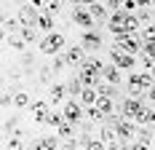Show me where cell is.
I'll return each instance as SVG.
<instances>
[{
	"label": "cell",
	"mask_w": 155,
	"mask_h": 150,
	"mask_svg": "<svg viewBox=\"0 0 155 150\" xmlns=\"http://www.w3.org/2000/svg\"><path fill=\"white\" fill-rule=\"evenodd\" d=\"M32 5H38V8H43V0H30Z\"/></svg>",
	"instance_id": "74e56055"
},
{
	"label": "cell",
	"mask_w": 155,
	"mask_h": 150,
	"mask_svg": "<svg viewBox=\"0 0 155 150\" xmlns=\"http://www.w3.org/2000/svg\"><path fill=\"white\" fill-rule=\"evenodd\" d=\"M80 43H83L86 51H102L104 38H102L96 30H83V32H80Z\"/></svg>",
	"instance_id": "ba28073f"
},
{
	"label": "cell",
	"mask_w": 155,
	"mask_h": 150,
	"mask_svg": "<svg viewBox=\"0 0 155 150\" xmlns=\"http://www.w3.org/2000/svg\"><path fill=\"white\" fill-rule=\"evenodd\" d=\"M67 64H70V59H67V54H64V51H59V54L54 56V62H51V67H54V73H56V75L62 73Z\"/></svg>",
	"instance_id": "484cf974"
},
{
	"label": "cell",
	"mask_w": 155,
	"mask_h": 150,
	"mask_svg": "<svg viewBox=\"0 0 155 150\" xmlns=\"http://www.w3.org/2000/svg\"><path fill=\"white\" fill-rule=\"evenodd\" d=\"M3 148H5V150H16V148L21 150V148H24V145H21V134H14L11 139H5V142H3Z\"/></svg>",
	"instance_id": "f546056e"
},
{
	"label": "cell",
	"mask_w": 155,
	"mask_h": 150,
	"mask_svg": "<svg viewBox=\"0 0 155 150\" xmlns=\"http://www.w3.org/2000/svg\"><path fill=\"white\" fill-rule=\"evenodd\" d=\"M54 27H56V14H48V11L40 8V16H38V30H40V32H51Z\"/></svg>",
	"instance_id": "2e32d148"
},
{
	"label": "cell",
	"mask_w": 155,
	"mask_h": 150,
	"mask_svg": "<svg viewBox=\"0 0 155 150\" xmlns=\"http://www.w3.org/2000/svg\"><path fill=\"white\" fill-rule=\"evenodd\" d=\"M30 105H32L30 94H24V91H16V94H14V107H19V110H24V107H30Z\"/></svg>",
	"instance_id": "4316f807"
},
{
	"label": "cell",
	"mask_w": 155,
	"mask_h": 150,
	"mask_svg": "<svg viewBox=\"0 0 155 150\" xmlns=\"http://www.w3.org/2000/svg\"><path fill=\"white\" fill-rule=\"evenodd\" d=\"M107 145L102 142V139H88V145H86V150H104Z\"/></svg>",
	"instance_id": "e575fe53"
},
{
	"label": "cell",
	"mask_w": 155,
	"mask_h": 150,
	"mask_svg": "<svg viewBox=\"0 0 155 150\" xmlns=\"http://www.w3.org/2000/svg\"><path fill=\"white\" fill-rule=\"evenodd\" d=\"M99 139H102L107 148H120V137H118V131H115L112 126H104V123H102V129H99Z\"/></svg>",
	"instance_id": "5bb4252c"
},
{
	"label": "cell",
	"mask_w": 155,
	"mask_h": 150,
	"mask_svg": "<svg viewBox=\"0 0 155 150\" xmlns=\"http://www.w3.org/2000/svg\"><path fill=\"white\" fill-rule=\"evenodd\" d=\"M32 148H35V150H56V148H62V137H59V134L38 137V139L32 142Z\"/></svg>",
	"instance_id": "4fadbf2b"
},
{
	"label": "cell",
	"mask_w": 155,
	"mask_h": 150,
	"mask_svg": "<svg viewBox=\"0 0 155 150\" xmlns=\"http://www.w3.org/2000/svg\"><path fill=\"white\" fill-rule=\"evenodd\" d=\"M3 30H5V35L21 30V19H19V14L16 16H5V19H3Z\"/></svg>",
	"instance_id": "ffe728a7"
},
{
	"label": "cell",
	"mask_w": 155,
	"mask_h": 150,
	"mask_svg": "<svg viewBox=\"0 0 155 150\" xmlns=\"http://www.w3.org/2000/svg\"><path fill=\"white\" fill-rule=\"evenodd\" d=\"M38 16H40V8H38V5H32V3H21V5H19V19H21V24H35V27H38Z\"/></svg>",
	"instance_id": "9c48e42d"
},
{
	"label": "cell",
	"mask_w": 155,
	"mask_h": 150,
	"mask_svg": "<svg viewBox=\"0 0 155 150\" xmlns=\"http://www.w3.org/2000/svg\"><path fill=\"white\" fill-rule=\"evenodd\" d=\"M139 35L142 38H155V22H150V24H144L139 30Z\"/></svg>",
	"instance_id": "1f68e13d"
},
{
	"label": "cell",
	"mask_w": 155,
	"mask_h": 150,
	"mask_svg": "<svg viewBox=\"0 0 155 150\" xmlns=\"http://www.w3.org/2000/svg\"><path fill=\"white\" fill-rule=\"evenodd\" d=\"M78 78L83 80V86H99L104 78L99 73H94V70H88V67H78Z\"/></svg>",
	"instance_id": "9a60e30c"
},
{
	"label": "cell",
	"mask_w": 155,
	"mask_h": 150,
	"mask_svg": "<svg viewBox=\"0 0 155 150\" xmlns=\"http://www.w3.org/2000/svg\"><path fill=\"white\" fill-rule=\"evenodd\" d=\"M102 78L107 80V83H115V86H123V70L115 64V62H107V67H104V73Z\"/></svg>",
	"instance_id": "7c38bea8"
},
{
	"label": "cell",
	"mask_w": 155,
	"mask_h": 150,
	"mask_svg": "<svg viewBox=\"0 0 155 150\" xmlns=\"http://www.w3.org/2000/svg\"><path fill=\"white\" fill-rule=\"evenodd\" d=\"M5 43H8V48H14V51H19V54H24L27 40H24L19 32H11V35H5Z\"/></svg>",
	"instance_id": "ac0fdd59"
},
{
	"label": "cell",
	"mask_w": 155,
	"mask_h": 150,
	"mask_svg": "<svg viewBox=\"0 0 155 150\" xmlns=\"http://www.w3.org/2000/svg\"><path fill=\"white\" fill-rule=\"evenodd\" d=\"M142 67H144V70H153V67H155V56H150V54H142Z\"/></svg>",
	"instance_id": "836d02e7"
},
{
	"label": "cell",
	"mask_w": 155,
	"mask_h": 150,
	"mask_svg": "<svg viewBox=\"0 0 155 150\" xmlns=\"http://www.w3.org/2000/svg\"><path fill=\"white\" fill-rule=\"evenodd\" d=\"M27 110L32 113L35 123H40V126H43V123H48V115H51L54 105H51V102H46V99H35V102H32V105L27 107Z\"/></svg>",
	"instance_id": "8992f818"
},
{
	"label": "cell",
	"mask_w": 155,
	"mask_h": 150,
	"mask_svg": "<svg viewBox=\"0 0 155 150\" xmlns=\"http://www.w3.org/2000/svg\"><path fill=\"white\" fill-rule=\"evenodd\" d=\"M72 24L80 27V30H94V24H96V19H94L91 8L88 5H72Z\"/></svg>",
	"instance_id": "3957f363"
},
{
	"label": "cell",
	"mask_w": 155,
	"mask_h": 150,
	"mask_svg": "<svg viewBox=\"0 0 155 150\" xmlns=\"http://www.w3.org/2000/svg\"><path fill=\"white\" fill-rule=\"evenodd\" d=\"M110 62H115L120 70H131L137 64V54H128V51H123V48H118V46L112 43V48H110Z\"/></svg>",
	"instance_id": "5b68a950"
},
{
	"label": "cell",
	"mask_w": 155,
	"mask_h": 150,
	"mask_svg": "<svg viewBox=\"0 0 155 150\" xmlns=\"http://www.w3.org/2000/svg\"><path fill=\"white\" fill-rule=\"evenodd\" d=\"M64 35L62 32H56V30H51V32H46L43 38H40V43H38V51L40 54H46V56H56L59 51H64Z\"/></svg>",
	"instance_id": "6da1fadb"
},
{
	"label": "cell",
	"mask_w": 155,
	"mask_h": 150,
	"mask_svg": "<svg viewBox=\"0 0 155 150\" xmlns=\"http://www.w3.org/2000/svg\"><path fill=\"white\" fill-rule=\"evenodd\" d=\"M96 99H99V91H96V86H86V89H83V94H80V102L88 107V105H96Z\"/></svg>",
	"instance_id": "7402d4cb"
},
{
	"label": "cell",
	"mask_w": 155,
	"mask_h": 150,
	"mask_svg": "<svg viewBox=\"0 0 155 150\" xmlns=\"http://www.w3.org/2000/svg\"><path fill=\"white\" fill-rule=\"evenodd\" d=\"M19 123H21V115H8V118L3 121V134H14Z\"/></svg>",
	"instance_id": "d4e9b609"
},
{
	"label": "cell",
	"mask_w": 155,
	"mask_h": 150,
	"mask_svg": "<svg viewBox=\"0 0 155 150\" xmlns=\"http://www.w3.org/2000/svg\"><path fill=\"white\" fill-rule=\"evenodd\" d=\"M32 62H35V54H21V64H27V67H30Z\"/></svg>",
	"instance_id": "d590c367"
},
{
	"label": "cell",
	"mask_w": 155,
	"mask_h": 150,
	"mask_svg": "<svg viewBox=\"0 0 155 150\" xmlns=\"http://www.w3.org/2000/svg\"><path fill=\"white\" fill-rule=\"evenodd\" d=\"M62 5L64 0H43V11H48V14H62Z\"/></svg>",
	"instance_id": "f1b7e54d"
},
{
	"label": "cell",
	"mask_w": 155,
	"mask_h": 150,
	"mask_svg": "<svg viewBox=\"0 0 155 150\" xmlns=\"http://www.w3.org/2000/svg\"><path fill=\"white\" fill-rule=\"evenodd\" d=\"M70 97V91H67V83H62V80H54L51 86H48V102L54 107L64 105V99Z\"/></svg>",
	"instance_id": "52a82bcc"
},
{
	"label": "cell",
	"mask_w": 155,
	"mask_h": 150,
	"mask_svg": "<svg viewBox=\"0 0 155 150\" xmlns=\"http://www.w3.org/2000/svg\"><path fill=\"white\" fill-rule=\"evenodd\" d=\"M88 8H91V14H94V19H96V22H107V19H110V8H107V3L96 0V3H91Z\"/></svg>",
	"instance_id": "e0dca14e"
},
{
	"label": "cell",
	"mask_w": 155,
	"mask_h": 150,
	"mask_svg": "<svg viewBox=\"0 0 155 150\" xmlns=\"http://www.w3.org/2000/svg\"><path fill=\"white\" fill-rule=\"evenodd\" d=\"M147 102H153V105H155V83L147 89Z\"/></svg>",
	"instance_id": "8d00e7d4"
},
{
	"label": "cell",
	"mask_w": 155,
	"mask_h": 150,
	"mask_svg": "<svg viewBox=\"0 0 155 150\" xmlns=\"http://www.w3.org/2000/svg\"><path fill=\"white\" fill-rule=\"evenodd\" d=\"M80 148V137H67V139H62V150H75Z\"/></svg>",
	"instance_id": "4dcf8cb0"
},
{
	"label": "cell",
	"mask_w": 155,
	"mask_h": 150,
	"mask_svg": "<svg viewBox=\"0 0 155 150\" xmlns=\"http://www.w3.org/2000/svg\"><path fill=\"white\" fill-rule=\"evenodd\" d=\"M153 75H155V67H153Z\"/></svg>",
	"instance_id": "ab89813d"
},
{
	"label": "cell",
	"mask_w": 155,
	"mask_h": 150,
	"mask_svg": "<svg viewBox=\"0 0 155 150\" xmlns=\"http://www.w3.org/2000/svg\"><path fill=\"white\" fill-rule=\"evenodd\" d=\"M118 110L123 113V118H134L137 121V115L144 110V99H142V97H126V99L118 102Z\"/></svg>",
	"instance_id": "277c9868"
},
{
	"label": "cell",
	"mask_w": 155,
	"mask_h": 150,
	"mask_svg": "<svg viewBox=\"0 0 155 150\" xmlns=\"http://www.w3.org/2000/svg\"><path fill=\"white\" fill-rule=\"evenodd\" d=\"M70 3H72V5H80V3H83V0H70Z\"/></svg>",
	"instance_id": "f35d334b"
},
{
	"label": "cell",
	"mask_w": 155,
	"mask_h": 150,
	"mask_svg": "<svg viewBox=\"0 0 155 150\" xmlns=\"http://www.w3.org/2000/svg\"><path fill=\"white\" fill-rule=\"evenodd\" d=\"M0 102H3V107H11V105H14V94H11L8 86L3 89V99H0Z\"/></svg>",
	"instance_id": "d6a6232c"
},
{
	"label": "cell",
	"mask_w": 155,
	"mask_h": 150,
	"mask_svg": "<svg viewBox=\"0 0 155 150\" xmlns=\"http://www.w3.org/2000/svg\"><path fill=\"white\" fill-rule=\"evenodd\" d=\"M80 67H88V70H94V73H104V67H107V62L104 59H99V56H86V62L80 64Z\"/></svg>",
	"instance_id": "d6986e66"
},
{
	"label": "cell",
	"mask_w": 155,
	"mask_h": 150,
	"mask_svg": "<svg viewBox=\"0 0 155 150\" xmlns=\"http://www.w3.org/2000/svg\"><path fill=\"white\" fill-rule=\"evenodd\" d=\"M64 54H67V59H70V64H72V67H80V64L86 62V56H88V51L83 48V43H80V40H78V43H72Z\"/></svg>",
	"instance_id": "30bf717a"
},
{
	"label": "cell",
	"mask_w": 155,
	"mask_h": 150,
	"mask_svg": "<svg viewBox=\"0 0 155 150\" xmlns=\"http://www.w3.org/2000/svg\"><path fill=\"white\" fill-rule=\"evenodd\" d=\"M139 27H142L139 14H137V11H126V30L128 32H139Z\"/></svg>",
	"instance_id": "44dd1931"
},
{
	"label": "cell",
	"mask_w": 155,
	"mask_h": 150,
	"mask_svg": "<svg viewBox=\"0 0 155 150\" xmlns=\"http://www.w3.org/2000/svg\"><path fill=\"white\" fill-rule=\"evenodd\" d=\"M150 129H153V126H147V129L139 126V129H137V139L131 142L134 150H147L150 145H153V131H150Z\"/></svg>",
	"instance_id": "8fae6325"
},
{
	"label": "cell",
	"mask_w": 155,
	"mask_h": 150,
	"mask_svg": "<svg viewBox=\"0 0 155 150\" xmlns=\"http://www.w3.org/2000/svg\"><path fill=\"white\" fill-rule=\"evenodd\" d=\"M62 110H64V118L72 121V123H78V126H80V121H83V115H86V105H83L78 97H67L64 105H62Z\"/></svg>",
	"instance_id": "7a4b0ae2"
},
{
	"label": "cell",
	"mask_w": 155,
	"mask_h": 150,
	"mask_svg": "<svg viewBox=\"0 0 155 150\" xmlns=\"http://www.w3.org/2000/svg\"><path fill=\"white\" fill-rule=\"evenodd\" d=\"M86 118L96 121V123H104V113H102L96 105H88V107H86Z\"/></svg>",
	"instance_id": "83f0119b"
},
{
	"label": "cell",
	"mask_w": 155,
	"mask_h": 150,
	"mask_svg": "<svg viewBox=\"0 0 155 150\" xmlns=\"http://www.w3.org/2000/svg\"><path fill=\"white\" fill-rule=\"evenodd\" d=\"M83 89H86V86H83V80L78 78V73H75V78H70V80H67V91H70V97H78V99H80Z\"/></svg>",
	"instance_id": "603a6c76"
},
{
	"label": "cell",
	"mask_w": 155,
	"mask_h": 150,
	"mask_svg": "<svg viewBox=\"0 0 155 150\" xmlns=\"http://www.w3.org/2000/svg\"><path fill=\"white\" fill-rule=\"evenodd\" d=\"M62 121H64V110H62V105H59V107H54V110H51V115H48V123H46V126H51V129H59V126H62Z\"/></svg>",
	"instance_id": "cb8c5ba5"
}]
</instances>
